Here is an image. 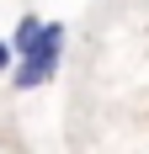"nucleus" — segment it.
<instances>
[{"mask_svg": "<svg viewBox=\"0 0 149 154\" xmlns=\"http://www.w3.org/2000/svg\"><path fill=\"white\" fill-rule=\"evenodd\" d=\"M64 43H69V27H64V21H43L37 48H32L27 59H16L11 85H16V91H37V85H48V80L59 75V64H64Z\"/></svg>", "mask_w": 149, "mask_h": 154, "instance_id": "obj_1", "label": "nucleus"}, {"mask_svg": "<svg viewBox=\"0 0 149 154\" xmlns=\"http://www.w3.org/2000/svg\"><path fill=\"white\" fill-rule=\"evenodd\" d=\"M37 37H43V21H37V16H21V21H16V32H11V48H16V59H27L32 48H37Z\"/></svg>", "mask_w": 149, "mask_h": 154, "instance_id": "obj_2", "label": "nucleus"}, {"mask_svg": "<svg viewBox=\"0 0 149 154\" xmlns=\"http://www.w3.org/2000/svg\"><path fill=\"white\" fill-rule=\"evenodd\" d=\"M16 69V48H11V37H0V75H11Z\"/></svg>", "mask_w": 149, "mask_h": 154, "instance_id": "obj_3", "label": "nucleus"}]
</instances>
